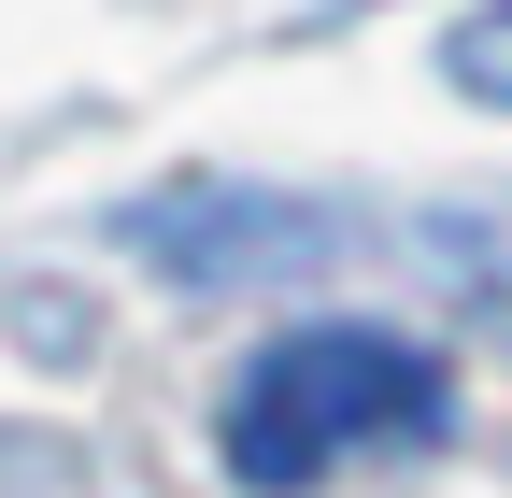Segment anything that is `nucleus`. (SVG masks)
Returning a JSON list of instances; mask_svg holds the SVG:
<instances>
[{"mask_svg": "<svg viewBox=\"0 0 512 498\" xmlns=\"http://www.w3.org/2000/svg\"><path fill=\"white\" fill-rule=\"evenodd\" d=\"M456 427V370L399 328H285L271 356L228 385V470L256 498H299L328 484L342 456H399V442H441Z\"/></svg>", "mask_w": 512, "mask_h": 498, "instance_id": "1", "label": "nucleus"}, {"mask_svg": "<svg viewBox=\"0 0 512 498\" xmlns=\"http://www.w3.org/2000/svg\"><path fill=\"white\" fill-rule=\"evenodd\" d=\"M128 242L171 271V285H285V271H313L328 257V214L313 200H271V185H228V171H200V185H157L143 214H128Z\"/></svg>", "mask_w": 512, "mask_h": 498, "instance_id": "2", "label": "nucleus"}, {"mask_svg": "<svg viewBox=\"0 0 512 498\" xmlns=\"http://www.w3.org/2000/svg\"><path fill=\"white\" fill-rule=\"evenodd\" d=\"M441 86L484 100V114H512V0H470V15H456V43H441Z\"/></svg>", "mask_w": 512, "mask_h": 498, "instance_id": "3", "label": "nucleus"}]
</instances>
